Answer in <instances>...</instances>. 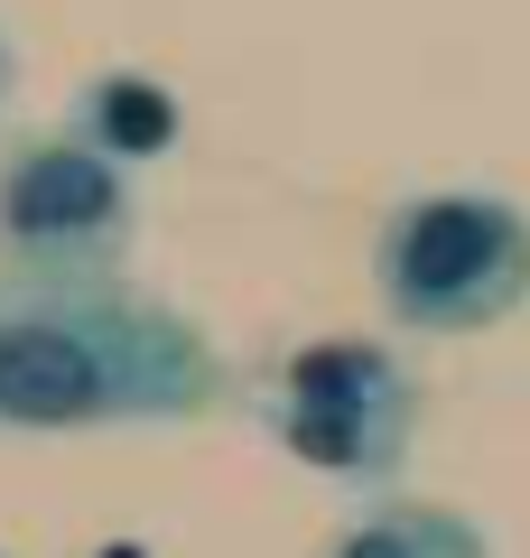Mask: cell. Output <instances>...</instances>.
<instances>
[{
  "label": "cell",
  "mask_w": 530,
  "mask_h": 558,
  "mask_svg": "<svg viewBox=\"0 0 530 558\" xmlns=\"http://www.w3.org/2000/svg\"><path fill=\"white\" fill-rule=\"evenodd\" d=\"M215 400V344L103 279H0V428H168Z\"/></svg>",
  "instance_id": "1"
},
{
  "label": "cell",
  "mask_w": 530,
  "mask_h": 558,
  "mask_svg": "<svg viewBox=\"0 0 530 558\" xmlns=\"http://www.w3.org/2000/svg\"><path fill=\"white\" fill-rule=\"evenodd\" d=\"M75 131L131 168V159H158V149H177V102L158 94V84H140V75H103L94 94H84V121H75Z\"/></svg>",
  "instance_id": "6"
},
{
  "label": "cell",
  "mask_w": 530,
  "mask_h": 558,
  "mask_svg": "<svg viewBox=\"0 0 530 558\" xmlns=\"http://www.w3.org/2000/svg\"><path fill=\"white\" fill-rule=\"evenodd\" d=\"M0 94H10V47H0Z\"/></svg>",
  "instance_id": "7"
},
{
  "label": "cell",
  "mask_w": 530,
  "mask_h": 558,
  "mask_svg": "<svg viewBox=\"0 0 530 558\" xmlns=\"http://www.w3.org/2000/svg\"><path fill=\"white\" fill-rule=\"evenodd\" d=\"M131 168L84 131L20 140L0 159V260L10 279H103L131 252Z\"/></svg>",
  "instance_id": "4"
},
{
  "label": "cell",
  "mask_w": 530,
  "mask_h": 558,
  "mask_svg": "<svg viewBox=\"0 0 530 558\" xmlns=\"http://www.w3.org/2000/svg\"><path fill=\"white\" fill-rule=\"evenodd\" d=\"M270 438L298 465H316V475L392 484L419 438V373L400 354H382V344H353V336L298 344L279 391H270Z\"/></svg>",
  "instance_id": "3"
},
{
  "label": "cell",
  "mask_w": 530,
  "mask_h": 558,
  "mask_svg": "<svg viewBox=\"0 0 530 558\" xmlns=\"http://www.w3.org/2000/svg\"><path fill=\"white\" fill-rule=\"evenodd\" d=\"M373 299L410 336H484L530 299V215L493 186L400 196L373 242Z\"/></svg>",
  "instance_id": "2"
},
{
  "label": "cell",
  "mask_w": 530,
  "mask_h": 558,
  "mask_svg": "<svg viewBox=\"0 0 530 558\" xmlns=\"http://www.w3.org/2000/svg\"><path fill=\"white\" fill-rule=\"evenodd\" d=\"M326 558H493V539L474 531L466 512H447V502H410L400 494V502L353 512Z\"/></svg>",
  "instance_id": "5"
}]
</instances>
